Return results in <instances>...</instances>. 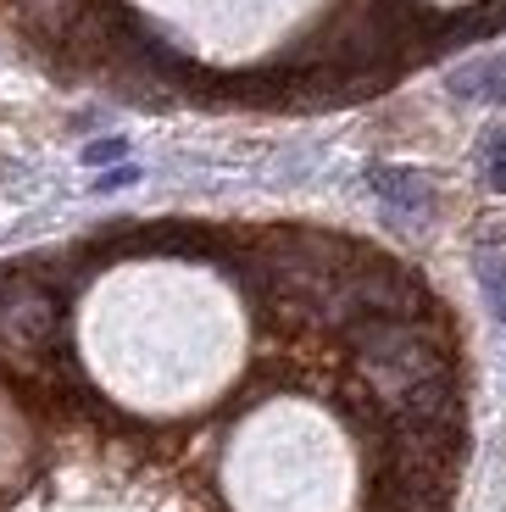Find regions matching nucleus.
Segmentation results:
<instances>
[{
  "instance_id": "7ed1b4c3",
  "label": "nucleus",
  "mask_w": 506,
  "mask_h": 512,
  "mask_svg": "<svg viewBox=\"0 0 506 512\" xmlns=\"http://www.w3.org/2000/svg\"><path fill=\"white\" fill-rule=\"evenodd\" d=\"M473 273H479V290H484V301H490V312L506 323V256H495V251H479V262H473Z\"/></svg>"
},
{
  "instance_id": "f257e3e1",
  "label": "nucleus",
  "mask_w": 506,
  "mask_h": 512,
  "mask_svg": "<svg viewBox=\"0 0 506 512\" xmlns=\"http://www.w3.org/2000/svg\"><path fill=\"white\" fill-rule=\"evenodd\" d=\"M367 184H373V195H379L384 206H395V212H406V218H423V212L434 206L429 179H423V173H412V167L379 162V167H367Z\"/></svg>"
},
{
  "instance_id": "423d86ee",
  "label": "nucleus",
  "mask_w": 506,
  "mask_h": 512,
  "mask_svg": "<svg viewBox=\"0 0 506 512\" xmlns=\"http://www.w3.org/2000/svg\"><path fill=\"white\" fill-rule=\"evenodd\" d=\"M140 179V167H112V173H101V179H95V190H128V184Z\"/></svg>"
},
{
  "instance_id": "39448f33",
  "label": "nucleus",
  "mask_w": 506,
  "mask_h": 512,
  "mask_svg": "<svg viewBox=\"0 0 506 512\" xmlns=\"http://www.w3.org/2000/svg\"><path fill=\"white\" fill-rule=\"evenodd\" d=\"M117 156H128V140H95V145L84 151V162L101 167V162H117Z\"/></svg>"
},
{
  "instance_id": "20e7f679",
  "label": "nucleus",
  "mask_w": 506,
  "mask_h": 512,
  "mask_svg": "<svg viewBox=\"0 0 506 512\" xmlns=\"http://www.w3.org/2000/svg\"><path fill=\"white\" fill-rule=\"evenodd\" d=\"M484 179H490V190H506V134L484 140Z\"/></svg>"
},
{
  "instance_id": "f03ea898",
  "label": "nucleus",
  "mask_w": 506,
  "mask_h": 512,
  "mask_svg": "<svg viewBox=\"0 0 506 512\" xmlns=\"http://www.w3.org/2000/svg\"><path fill=\"white\" fill-rule=\"evenodd\" d=\"M451 95H456V101L501 106L506 101V56H479V62L456 67V73H451Z\"/></svg>"
}]
</instances>
